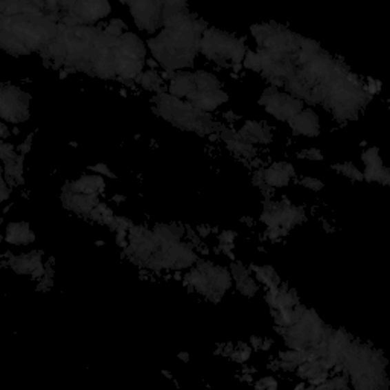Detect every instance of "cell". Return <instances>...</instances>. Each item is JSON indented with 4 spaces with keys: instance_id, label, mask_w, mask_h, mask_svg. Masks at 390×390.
<instances>
[{
    "instance_id": "34",
    "label": "cell",
    "mask_w": 390,
    "mask_h": 390,
    "mask_svg": "<svg viewBox=\"0 0 390 390\" xmlns=\"http://www.w3.org/2000/svg\"><path fill=\"white\" fill-rule=\"evenodd\" d=\"M32 141H34V136L32 134H30L26 137V139L20 143V145L17 147V151H19V154H21V156H25V154H28L31 151V148H32Z\"/></svg>"
},
{
    "instance_id": "25",
    "label": "cell",
    "mask_w": 390,
    "mask_h": 390,
    "mask_svg": "<svg viewBox=\"0 0 390 390\" xmlns=\"http://www.w3.org/2000/svg\"><path fill=\"white\" fill-rule=\"evenodd\" d=\"M243 68L247 69L250 72H254V74H261L263 72V61H261V57L258 55L256 50H247V54L244 57V61H243Z\"/></svg>"
},
{
    "instance_id": "9",
    "label": "cell",
    "mask_w": 390,
    "mask_h": 390,
    "mask_svg": "<svg viewBox=\"0 0 390 390\" xmlns=\"http://www.w3.org/2000/svg\"><path fill=\"white\" fill-rule=\"evenodd\" d=\"M130 8L137 30L143 32H161L163 30V2L142 0V2H124Z\"/></svg>"
},
{
    "instance_id": "21",
    "label": "cell",
    "mask_w": 390,
    "mask_h": 390,
    "mask_svg": "<svg viewBox=\"0 0 390 390\" xmlns=\"http://www.w3.org/2000/svg\"><path fill=\"white\" fill-rule=\"evenodd\" d=\"M136 84L142 85L143 89L148 92H154V93H162L166 92V83L165 79L162 78V72L158 69H145L141 74V76L137 78Z\"/></svg>"
},
{
    "instance_id": "32",
    "label": "cell",
    "mask_w": 390,
    "mask_h": 390,
    "mask_svg": "<svg viewBox=\"0 0 390 390\" xmlns=\"http://www.w3.org/2000/svg\"><path fill=\"white\" fill-rule=\"evenodd\" d=\"M0 195H2V197H0L2 203H6L12 195V186L8 183V180L5 177H2V180H0Z\"/></svg>"
},
{
    "instance_id": "15",
    "label": "cell",
    "mask_w": 390,
    "mask_h": 390,
    "mask_svg": "<svg viewBox=\"0 0 390 390\" xmlns=\"http://www.w3.org/2000/svg\"><path fill=\"white\" fill-rule=\"evenodd\" d=\"M105 177L99 174H84L79 178L74 180V182L64 183L61 187V192H79V194H88V195H103L105 191Z\"/></svg>"
},
{
    "instance_id": "4",
    "label": "cell",
    "mask_w": 390,
    "mask_h": 390,
    "mask_svg": "<svg viewBox=\"0 0 390 390\" xmlns=\"http://www.w3.org/2000/svg\"><path fill=\"white\" fill-rule=\"evenodd\" d=\"M183 285L189 293L200 294L211 302H220L235 287L232 273L223 265L198 259L183 273Z\"/></svg>"
},
{
    "instance_id": "7",
    "label": "cell",
    "mask_w": 390,
    "mask_h": 390,
    "mask_svg": "<svg viewBox=\"0 0 390 390\" xmlns=\"http://www.w3.org/2000/svg\"><path fill=\"white\" fill-rule=\"evenodd\" d=\"M31 95L19 85L3 84L0 89V118L11 125L23 124L31 114Z\"/></svg>"
},
{
    "instance_id": "24",
    "label": "cell",
    "mask_w": 390,
    "mask_h": 390,
    "mask_svg": "<svg viewBox=\"0 0 390 390\" xmlns=\"http://www.w3.org/2000/svg\"><path fill=\"white\" fill-rule=\"evenodd\" d=\"M334 170L340 172L342 176L349 178L351 182H363V171L358 170V166L352 162H342L334 165Z\"/></svg>"
},
{
    "instance_id": "6",
    "label": "cell",
    "mask_w": 390,
    "mask_h": 390,
    "mask_svg": "<svg viewBox=\"0 0 390 390\" xmlns=\"http://www.w3.org/2000/svg\"><path fill=\"white\" fill-rule=\"evenodd\" d=\"M259 220L265 227H280L290 234L294 227L307 221V212L302 206L293 205L288 198L273 200L267 197L264 198Z\"/></svg>"
},
{
    "instance_id": "16",
    "label": "cell",
    "mask_w": 390,
    "mask_h": 390,
    "mask_svg": "<svg viewBox=\"0 0 390 390\" xmlns=\"http://www.w3.org/2000/svg\"><path fill=\"white\" fill-rule=\"evenodd\" d=\"M238 134L255 147L269 145L273 141L271 127L263 121H247L244 125L238 128Z\"/></svg>"
},
{
    "instance_id": "31",
    "label": "cell",
    "mask_w": 390,
    "mask_h": 390,
    "mask_svg": "<svg viewBox=\"0 0 390 390\" xmlns=\"http://www.w3.org/2000/svg\"><path fill=\"white\" fill-rule=\"evenodd\" d=\"M235 240L236 232H234V230H223L218 235V244L221 245H235Z\"/></svg>"
},
{
    "instance_id": "35",
    "label": "cell",
    "mask_w": 390,
    "mask_h": 390,
    "mask_svg": "<svg viewBox=\"0 0 390 390\" xmlns=\"http://www.w3.org/2000/svg\"><path fill=\"white\" fill-rule=\"evenodd\" d=\"M0 130H2V141H6L10 137V130H8V124L6 122H2L0 124Z\"/></svg>"
},
{
    "instance_id": "28",
    "label": "cell",
    "mask_w": 390,
    "mask_h": 390,
    "mask_svg": "<svg viewBox=\"0 0 390 390\" xmlns=\"http://www.w3.org/2000/svg\"><path fill=\"white\" fill-rule=\"evenodd\" d=\"M17 154H19V151L16 150V147L11 145V143H8L6 141L0 142V158H2V163L10 161V158H12Z\"/></svg>"
},
{
    "instance_id": "30",
    "label": "cell",
    "mask_w": 390,
    "mask_h": 390,
    "mask_svg": "<svg viewBox=\"0 0 390 390\" xmlns=\"http://www.w3.org/2000/svg\"><path fill=\"white\" fill-rule=\"evenodd\" d=\"M256 389H269V390H276L279 387V382L274 377H264L259 381L255 382Z\"/></svg>"
},
{
    "instance_id": "33",
    "label": "cell",
    "mask_w": 390,
    "mask_h": 390,
    "mask_svg": "<svg viewBox=\"0 0 390 390\" xmlns=\"http://www.w3.org/2000/svg\"><path fill=\"white\" fill-rule=\"evenodd\" d=\"M300 156L308 158V161H313V162H322V161H323L322 151L314 148V147H313V148H308V150H303L302 153H300Z\"/></svg>"
},
{
    "instance_id": "11",
    "label": "cell",
    "mask_w": 390,
    "mask_h": 390,
    "mask_svg": "<svg viewBox=\"0 0 390 390\" xmlns=\"http://www.w3.org/2000/svg\"><path fill=\"white\" fill-rule=\"evenodd\" d=\"M5 258H8L10 267L12 269V271H16L17 274L40 279L46 271L48 263L43 261V254L40 250H32L28 252V254L11 255Z\"/></svg>"
},
{
    "instance_id": "19",
    "label": "cell",
    "mask_w": 390,
    "mask_h": 390,
    "mask_svg": "<svg viewBox=\"0 0 390 390\" xmlns=\"http://www.w3.org/2000/svg\"><path fill=\"white\" fill-rule=\"evenodd\" d=\"M11 186L21 185L25 178V156L17 154L3 162V176Z\"/></svg>"
},
{
    "instance_id": "22",
    "label": "cell",
    "mask_w": 390,
    "mask_h": 390,
    "mask_svg": "<svg viewBox=\"0 0 390 390\" xmlns=\"http://www.w3.org/2000/svg\"><path fill=\"white\" fill-rule=\"evenodd\" d=\"M235 290L245 296V298H254V296H256V293L259 291V284L256 283V279L250 271L243 274L241 278L235 279Z\"/></svg>"
},
{
    "instance_id": "8",
    "label": "cell",
    "mask_w": 390,
    "mask_h": 390,
    "mask_svg": "<svg viewBox=\"0 0 390 390\" xmlns=\"http://www.w3.org/2000/svg\"><path fill=\"white\" fill-rule=\"evenodd\" d=\"M258 104L261 105L271 118L279 122H288L305 108V103H303V101L291 96L290 93H287L285 90L273 88V85H269V88L263 92Z\"/></svg>"
},
{
    "instance_id": "14",
    "label": "cell",
    "mask_w": 390,
    "mask_h": 390,
    "mask_svg": "<svg viewBox=\"0 0 390 390\" xmlns=\"http://www.w3.org/2000/svg\"><path fill=\"white\" fill-rule=\"evenodd\" d=\"M61 203L68 211L89 218L90 212L101 203V197L79 192H61Z\"/></svg>"
},
{
    "instance_id": "12",
    "label": "cell",
    "mask_w": 390,
    "mask_h": 390,
    "mask_svg": "<svg viewBox=\"0 0 390 390\" xmlns=\"http://www.w3.org/2000/svg\"><path fill=\"white\" fill-rule=\"evenodd\" d=\"M287 124L294 136L316 137L320 134V118L313 107H305Z\"/></svg>"
},
{
    "instance_id": "27",
    "label": "cell",
    "mask_w": 390,
    "mask_h": 390,
    "mask_svg": "<svg viewBox=\"0 0 390 390\" xmlns=\"http://www.w3.org/2000/svg\"><path fill=\"white\" fill-rule=\"evenodd\" d=\"M299 183L303 186V187H307V189L309 191H313V192H320L323 187H325V183L322 182L320 178H316V177H302L299 180Z\"/></svg>"
},
{
    "instance_id": "17",
    "label": "cell",
    "mask_w": 390,
    "mask_h": 390,
    "mask_svg": "<svg viewBox=\"0 0 390 390\" xmlns=\"http://www.w3.org/2000/svg\"><path fill=\"white\" fill-rule=\"evenodd\" d=\"M264 299L270 309H285L293 308L298 305L299 298L294 290L288 288L285 284H280L279 287L269 288L264 293Z\"/></svg>"
},
{
    "instance_id": "5",
    "label": "cell",
    "mask_w": 390,
    "mask_h": 390,
    "mask_svg": "<svg viewBox=\"0 0 390 390\" xmlns=\"http://www.w3.org/2000/svg\"><path fill=\"white\" fill-rule=\"evenodd\" d=\"M247 50L249 48L243 39L218 31L215 28H207L200 40V54L221 68H229L235 74L243 69Z\"/></svg>"
},
{
    "instance_id": "29",
    "label": "cell",
    "mask_w": 390,
    "mask_h": 390,
    "mask_svg": "<svg viewBox=\"0 0 390 390\" xmlns=\"http://www.w3.org/2000/svg\"><path fill=\"white\" fill-rule=\"evenodd\" d=\"M89 170L95 172V174H99V176H103V177H107V178H118L116 174L108 168V166L105 163H96V165H92L89 166Z\"/></svg>"
},
{
    "instance_id": "23",
    "label": "cell",
    "mask_w": 390,
    "mask_h": 390,
    "mask_svg": "<svg viewBox=\"0 0 390 390\" xmlns=\"http://www.w3.org/2000/svg\"><path fill=\"white\" fill-rule=\"evenodd\" d=\"M113 216H114V214L110 209V206L104 203V201H101V203L90 212L89 220L96 221V223H99V225L108 227V226H110V223L113 221Z\"/></svg>"
},
{
    "instance_id": "26",
    "label": "cell",
    "mask_w": 390,
    "mask_h": 390,
    "mask_svg": "<svg viewBox=\"0 0 390 390\" xmlns=\"http://www.w3.org/2000/svg\"><path fill=\"white\" fill-rule=\"evenodd\" d=\"M252 352H254V348H252L250 345L241 343L236 349L234 348L232 353H230V360L235 361V363L238 365H244V363H247L249 358L252 357Z\"/></svg>"
},
{
    "instance_id": "3",
    "label": "cell",
    "mask_w": 390,
    "mask_h": 390,
    "mask_svg": "<svg viewBox=\"0 0 390 390\" xmlns=\"http://www.w3.org/2000/svg\"><path fill=\"white\" fill-rule=\"evenodd\" d=\"M154 110L162 119L177 127L182 132H189L200 136L218 133L223 122L215 121L211 113H205L191 105L187 101L172 96L168 92L156 93L153 96Z\"/></svg>"
},
{
    "instance_id": "10",
    "label": "cell",
    "mask_w": 390,
    "mask_h": 390,
    "mask_svg": "<svg viewBox=\"0 0 390 390\" xmlns=\"http://www.w3.org/2000/svg\"><path fill=\"white\" fill-rule=\"evenodd\" d=\"M61 12L78 19L81 26H93L110 16L112 5L104 0L95 2H61Z\"/></svg>"
},
{
    "instance_id": "1",
    "label": "cell",
    "mask_w": 390,
    "mask_h": 390,
    "mask_svg": "<svg viewBox=\"0 0 390 390\" xmlns=\"http://www.w3.org/2000/svg\"><path fill=\"white\" fill-rule=\"evenodd\" d=\"M163 30L147 40L151 59L161 70H186L200 54L201 35L207 23L189 11L185 2H163Z\"/></svg>"
},
{
    "instance_id": "13",
    "label": "cell",
    "mask_w": 390,
    "mask_h": 390,
    "mask_svg": "<svg viewBox=\"0 0 390 390\" xmlns=\"http://www.w3.org/2000/svg\"><path fill=\"white\" fill-rule=\"evenodd\" d=\"M263 172H264L265 183L271 191L288 186L291 183V180L296 177L294 166L290 162L285 161L273 162L271 165L263 168Z\"/></svg>"
},
{
    "instance_id": "20",
    "label": "cell",
    "mask_w": 390,
    "mask_h": 390,
    "mask_svg": "<svg viewBox=\"0 0 390 390\" xmlns=\"http://www.w3.org/2000/svg\"><path fill=\"white\" fill-rule=\"evenodd\" d=\"M250 270H252V274H254V278L256 279V283L259 285H263L265 290L279 287L280 284H283L280 276L271 265H252Z\"/></svg>"
},
{
    "instance_id": "36",
    "label": "cell",
    "mask_w": 390,
    "mask_h": 390,
    "mask_svg": "<svg viewBox=\"0 0 390 390\" xmlns=\"http://www.w3.org/2000/svg\"><path fill=\"white\" fill-rule=\"evenodd\" d=\"M178 358H180V360H183V361H189V353H187V352L178 353Z\"/></svg>"
},
{
    "instance_id": "2",
    "label": "cell",
    "mask_w": 390,
    "mask_h": 390,
    "mask_svg": "<svg viewBox=\"0 0 390 390\" xmlns=\"http://www.w3.org/2000/svg\"><path fill=\"white\" fill-rule=\"evenodd\" d=\"M59 37V23L35 14L0 16V48L14 57L40 54Z\"/></svg>"
},
{
    "instance_id": "18",
    "label": "cell",
    "mask_w": 390,
    "mask_h": 390,
    "mask_svg": "<svg viewBox=\"0 0 390 390\" xmlns=\"http://www.w3.org/2000/svg\"><path fill=\"white\" fill-rule=\"evenodd\" d=\"M3 240L11 245H31L37 240V236L32 232L30 223L11 221L5 227Z\"/></svg>"
}]
</instances>
